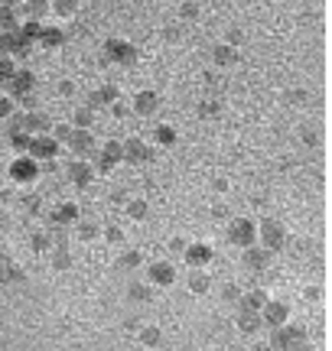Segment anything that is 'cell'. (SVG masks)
Masks as SVG:
<instances>
[{
    "mask_svg": "<svg viewBox=\"0 0 332 351\" xmlns=\"http://www.w3.org/2000/svg\"><path fill=\"white\" fill-rule=\"evenodd\" d=\"M108 52H111V56H114V52H117V56H124L121 62H130V59H134V49H130V46H124V43H108Z\"/></svg>",
    "mask_w": 332,
    "mask_h": 351,
    "instance_id": "obj_1",
    "label": "cell"
},
{
    "mask_svg": "<svg viewBox=\"0 0 332 351\" xmlns=\"http://www.w3.org/2000/svg\"><path fill=\"white\" fill-rule=\"evenodd\" d=\"M75 0H55V13H72Z\"/></svg>",
    "mask_w": 332,
    "mask_h": 351,
    "instance_id": "obj_3",
    "label": "cell"
},
{
    "mask_svg": "<svg viewBox=\"0 0 332 351\" xmlns=\"http://www.w3.org/2000/svg\"><path fill=\"white\" fill-rule=\"evenodd\" d=\"M156 134H160V140H163V143H173V130H170V127H160Z\"/></svg>",
    "mask_w": 332,
    "mask_h": 351,
    "instance_id": "obj_4",
    "label": "cell"
},
{
    "mask_svg": "<svg viewBox=\"0 0 332 351\" xmlns=\"http://www.w3.org/2000/svg\"><path fill=\"white\" fill-rule=\"evenodd\" d=\"M153 104H156L153 94H143V98H137V107H143L140 114H150V107H153Z\"/></svg>",
    "mask_w": 332,
    "mask_h": 351,
    "instance_id": "obj_2",
    "label": "cell"
}]
</instances>
